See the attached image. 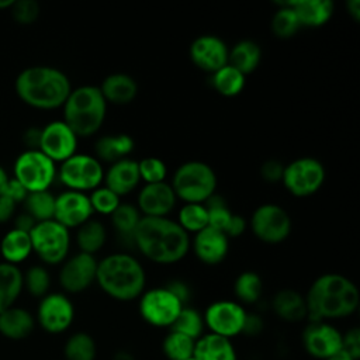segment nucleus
<instances>
[{
	"label": "nucleus",
	"mask_w": 360,
	"mask_h": 360,
	"mask_svg": "<svg viewBox=\"0 0 360 360\" xmlns=\"http://www.w3.org/2000/svg\"><path fill=\"white\" fill-rule=\"evenodd\" d=\"M136 249L158 264H173L190 250V235L169 217H142L132 236Z\"/></svg>",
	"instance_id": "f257e3e1"
},
{
	"label": "nucleus",
	"mask_w": 360,
	"mask_h": 360,
	"mask_svg": "<svg viewBox=\"0 0 360 360\" xmlns=\"http://www.w3.org/2000/svg\"><path fill=\"white\" fill-rule=\"evenodd\" d=\"M304 297L309 321L328 322L350 316L360 302L357 285L339 273H325L316 277Z\"/></svg>",
	"instance_id": "f03ea898"
},
{
	"label": "nucleus",
	"mask_w": 360,
	"mask_h": 360,
	"mask_svg": "<svg viewBox=\"0 0 360 360\" xmlns=\"http://www.w3.org/2000/svg\"><path fill=\"white\" fill-rule=\"evenodd\" d=\"M15 93L28 105L41 110L62 107L72 84L58 68L37 65L21 70L15 79Z\"/></svg>",
	"instance_id": "7ed1b4c3"
},
{
	"label": "nucleus",
	"mask_w": 360,
	"mask_h": 360,
	"mask_svg": "<svg viewBox=\"0 0 360 360\" xmlns=\"http://www.w3.org/2000/svg\"><path fill=\"white\" fill-rule=\"evenodd\" d=\"M96 283L108 297L117 301H132L145 291L146 273L135 256L115 252L98 260Z\"/></svg>",
	"instance_id": "20e7f679"
},
{
	"label": "nucleus",
	"mask_w": 360,
	"mask_h": 360,
	"mask_svg": "<svg viewBox=\"0 0 360 360\" xmlns=\"http://www.w3.org/2000/svg\"><path fill=\"white\" fill-rule=\"evenodd\" d=\"M63 121L77 138H87L98 132L107 114V101L100 87L83 84L70 90L62 105Z\"/></svg>",
	"instance_id": "39448f33"
},
{
	"label": "nucleus",
	"mask_w": 360,
	"mask_h": 360,
	"mask_svg": "<svg viewBox=\"0 0 360 360\" xmlns=\"http://www.w3.org/2000/svg\"><path fill=\"white\" fill-rule=\"evenodd\" d=\"M217 174L214 169L201 160L181 163L173 173L170 186L183 202L204 204L217 190Z\"/></svg>",
	"instance_id": "423d86ee"
},
{
	"label": "nucleus",
	"mask_w": 360,
	"mask_h": 360,
	"mask_svg": "<svg viewBox=\"0 0 360 360\" xmlns=\"http://www.w3.org/2000/svg\"><path fill=\"white\" fill-rule=\"evenodd\" d=\"M56 176L68 190L93 191L101 186L104 179L103 163L93 155L75 153L60 163Z\"/></svg>",
	"instance_id": "0eeeda50"
},
{
	"label": "nucleus",
	"mask_w": 360,
	"mask_h": 360,
	"mask_svg": "<svg viewBox=\"0 0 360 360\" xmlns=\"http://www.w3.org/2000/svg\"><path fill=\"white\" fill-rule=\"evenodd\" d=\"M326 170L321 160L312 156L297 158L284 165L281 183L295 197H309L325 183Z\"/></svg>",
	"instance_id": "6e6552de"
},
{
	"label": "nucleus",
	"mask_w": 360,
	"mask_h": 360,
	"mask_svg": "<svg viewBox=\"0 0 360 360\" xmlns=\"http://www.w3.org/2000/svg\"><path fill=\"white\" fill-rule=\"evenodd\" d=\"M32 252L46 264L62 263L69 253L70 233L69 229L56 222L48 219L37 222L30 232Z\"/></svg>",
	"instance_id": "1a4fd4ad"
},
{
	"label": "nucleus",
	"mask_w": 360,
	"mask_h": 360,
	"mask_svg": "<svg viewBox=\"0 0 360 360\" xmlns=\"http://www.w3.org/2000/svg\"><path fill=\"white\" fill-rule=\"evenodd\" d=\"M56 177V166L38 149H27L14 162V179L31 191L48 190Z\"/></svg>",
	"instance_id": "9d476101"
},
{
	"label": "nucleus",
	"mask_w": 360,
	"mask_h": 360,
	"mask_svg": "<svg viewBox=\"0 0 360 360\" xmlns=\"http://www.w3.org/2000/svg\"><path fill=\"white\" fill-rule=\"evenodd\" d=\"M249 226L259 240L276 245L290 236L292 222L290 214L281 205L266 202L252 212Z\"/></svg>",
	"instance_id": "9b49d317"
},
{
	"label": "nucleus",
	"mask_w": 360,
	"mask_h": 360,
	"mask_svg": "<svg viewBox=\"0 0 360 360\" xmlns=\"http://www.w3.org/2000/svg\"><path fill=\"white\" fill-rule=\"evenodd\" d=\"M183 307L166 287L145 290L138 304L141 318L156 328H170Z\"/></svg>",
	"instance_id": "f8f14e48"
},
{
	"label": "nucleus",
	"mask_w": 360,
	"mask_h": 360,
	"mask_svg": "<svg viewBox=\"0 0 360 360\" xmlns=\"http://www.w3.org/2000/svg\"><path fill=\"white\" fill-rule=\"evenodd\" d=\"M246 314V309L238 301L218 300L205 308L202 319L210 333L232 339L242 333Z\"/></svg>",
	"instance_id": "ddd939ff"
},
{
	"label": "nucleus",
	"mask_w": 360,
	"mask_h": 360,
	"mask_svg": "<svg viewBox=\"0 0 360 360\" xmlns=\"http://www.w3.org/2000/svg\"><path fill=\"white\" fill-rule=\"evenodd\" d=\"M75 319V307L63 292H48L39 301L37 321L48 333L68 330Z\"/></svg>",
	"instance_id": "4468645a"
},
{
	"label": "nucleus",
	"mask_w": 360,
	"mask_h": 360,
	"mask_svg": "<svg viewBox=\"0 0 360 360\" xmlns=\"http://www.w3.org/2000/svg\"><path fill=\"white\" fill-rule=\"evenodd\" d=\"M77 136L63 120H55L41 128L38 150L52 162L62 163L76 153Z\"/></svg>",
	"instance_id": "2eb2a0df"
},
{
	"label": "nucleus",
	"mask_w": 360,
	"mask_h": 360,
	"mask_svg": "<svg viewBox=\"0 0 360 360\" xmlns=\"http://www.w3.org/2000/svg\"><path fill=\"white\" fill-rule=\"evenodd\" d=\"M98 260L93 255L79 252L62 262L59 284L66 292H82L96 283Z\"/></svg>",
	"instance_id": "dca6fc26"
},
{
	"label": "nucleus",
	"mask_w": 360,
	"mask_h": 360,
	"mask_svg": "<svg viewBox=\"0 0 360 360\" xmlns=\"http://www.w3.org/2000/svg\"><path fill=\"white\" fill-rule=\"evenodd\" d=\"M305 352L318 360H326L342 349V332L326 321H309L302 332Z\"/></svg>",
	"instance_id": "f3484780"
},
{
	"label": "nucleus",
	"mask_w": 360,
	"mask_h": 360,
	"mask_svg": "<svg viewBox=\"0 0 360 360\" xmlns=\"http://www.w3.org/2000/svg\"><path fill=\"white\" fill-rule=\"evenodd\" d=\"M93 208L87 193L65 190L55 197L53 219L65 228H79L91 219Z\"/></svg>",
	"instance_id": "a211bd4d"
},
{
	"label": "nucleus",
	"mask_w": 360,
	"mask_h": 360,
	"mask_svg": "<svg viewBox=\"0 0 360 360\" xmlns=\"http://www.w3.org/2000/svg\"><path fill=\"white\" fill-rule=\"evenodd\" d=\"M229 48L225 41L214 34L197 37L188 49L191 62L201 70L214 73L228 63Z\"/></svg>",
	"instance_id": "6ab92c4d"
},
{
	"label": "nucleus",
	"mask_w": 360,
	"mask_h": 360,
	"mask_svg": "<svg viewBox=\"0 0 360 360\" xmlns=\"http://www.w3.org/2000/svg\"><path fill=\"white\" fill-rule=\"evenodd\" d=\"M177 197L167 181L145 184L136 197V208L142 217H167L174 205Z\"/></svg>",
	"instance_id": "aec40b11"
},
{
	"label": "nucleus",
	"mask_w": 360,
	"mask_h": 360,
	"mask_svg": "<svg viewBox=\"0 0 360 360\" xmlns=\"http://www.w3.org/2000/svg\"><path fill=\"white\" fill-rule=\"evenodd\" d=\"M190 248H193L200 262L212 266L225 260L229 250V239L224 232L205 226L190 239Z\"/></svg>",
	"instance_id": "412c9836"
},
{
	"label": "nucleus",
	"mask_w": 360,
	"mask_h": 360,
	"mask_svg": "<svg viewBox=\"0 0 360 360\" xmlns=\"http://www.w3.org/2000/svg\"><path fill=\"white\" fill-rule=\"evenodd\" d=\"M103 181L104 186L114 191L118 197L132 193L141 181L138 160L125 158L111 163L110 167L104 170Z\"/></svg>",
	"instance_id": "4be33fe9"
},
{
	"label": "nucleus",
	"mask_w": 360,
	"mask_h": 360,
	"mask_svg": "<svg viewBox=\"0 0 360 360\" xmlns=\"http://www.w3.org/2000/svg\"><path fill=\"white\" fill-rule=\"evenodd\" d=\"M98 87L107 104L108 103H112L117 105L129 104L138 94L136 80L131 75L122 73V72H117L105 76L101 86Z\"/></svg>",
	"instance_id": "5701e85b"
},
{
	"label": "nucleus",
	"mask_w": 360,
	"mask_h": 360,
	"mask_svg": "<svg viewBox=\"0 0 360 360\" xmlns=\"http://www.w3.org/2000/svg\"><path fill=\"white\" fill-rule=\"evenodd\" d=\"M288 6L295 11L301 27H322L333 14V3L330 0H287Z\"/></svg>",
	"instance_id": "b1692460"
},
{
	"label": "nucleus",
	"mask_w": 360,
	"mask_h": 360,
	"mask_svg": "<svg viewBox=\"0 0 360 360\" xmlns=\"http://www.w3.org/2000/svg\"><path fill=\"white\" fill-rule=\"evenodd\" d=\"M273 312L285 322H300L308 318L305 297L292 288L277 291L271 300Z\"/></svg>",
	"instance_id": "393cba45"
},
{
	"label": "nucleus",
	"mask_w": 360,
	"mask_h": 360,
	"mask_svg": "<svg viewBox=\"0 0 360 360\" xmlns=\"http://www.w3.org/2000/svg\"><path fill=\"white\" fill-rule=\"evenodd\" d=\"M193 356L195 360H238L236 349L231 339L210 332L195 340Z\"/></svg>",
	"instance_id": "a878e982"
},
{
	"label": "nucleus",
	"mask_w": 360,
	"mask_h": 360,
	"mask_svg": "<svg viewBox=\"0 0 360 360\" xmlns=\"http://www.w3.org/2000/svg\"><path fill=\"white\" fill-rule=\"evenodd\" d=\"M135 148V142L128 134H108L100 136L94 143V156L103 163H114L128 158Z\"/></svg>",
	"instance_id": "bb28decb"
},
{
	"label": "nucleus",
	"mask_w": 360,
	"mask_h": 360,
	"mask_svg": "<svg viewBox=\"0 0 360 360\" xmlns=\"http://www.w3.org/2000/svg\"><path fill=\"white\" fill-rule=\"evenodd\" d=\"M34 326V316L24 308L13 305L0 312V333L8 339H25L31 335Z\"/></svg>",
	"instance_id": "cd10ccee"
},
{
	"label": "nucleus",
	"mask_w": 360,
	"mask_h": 360,
	"mask_svg": "<svg viewBox=\"0 0 360 360\" xmlns=\"http://www.w3.org/2000/svg\"><path fill=\"white\" fill-rule=\"evenodd\" d=\"M262 60V48L253 39L238 41L228 52V63L245 76L255 72Z\"/></svg>",
	"instance_id": "c85d7f7f"
},
{
	"label": "nucleus",
	"mask_w": 360,
	"mask_h": 360,
	"mask_svg": "<svg viewBox=\"0 0 360 360\" xmlns=\"http://www.w3.org/2000/svg\"><path fill=\"white\" fill-rule=\"evenodd\" d=\"M22 271L17 264L0 263V312L13 307L22 290Z\"/></svg>",
	"instance_id": "c756f323"
},
{
	"label": "nucleus",
	"mask_w": 360,
	"mask_h": 360,
	"mask_svg": "<svg viewBox=\"0 0 360 360\" xmlns=\"http://www.w3.org/2000/svg\"><path fill=\"white\" fill-rule=\"evenodd\" d=\"M32 252L31 238L28 232L20 229H10L0 242V253L4 257V262L17 264L25 260Z\"/></svg>",
	"instance_id": "7c9ffc66"
},
{
	"label": "nucleus",
	"mask_w": 360,
	"mask_h": 360,
	"mask_svg": "<svg viewBox=\"0 0 360 360\" xmlns=\"http://www.w3.org/2000/svg\"><path fill=\"white\" fill-rule=\"evenodd\" d=\"M107 240V229L98 219H89L77 228L76 243L80 252L87 255H96Z\"/></svg>",
	"instance_id": "2f4dec72"
},
{
	"label": "nucleus",
	"mask_w": 360,
	"mask_h": 360,
	"mask_svg": "<svg viewBox=\"0 0 360 360\" xmlns=\"http://www.w3.org/2000/svg\"><path fill=\"white\" fill-rule=\"evenodd\" d=\"M211 84L214 90L221 96L235 97L243 90L246 84V76L236 68L226 63L224 68L211 75Z\"/></svg>",
	"instance_id": "473e14b6"
},
{
	"label": "nucleus",
	"mask_w": 360,
	"mask_h": 360,
	"mask_svg": "<svg viewBox=\"0 0 360 360\" xmlns=\"http://www.w3.org/2000/svg\"><path fill=\"white\" fill-rule=\"evenodd\" d=\"M263 292L262 277L252 270L242 271L233 281V294L239 304H255Z\"/></svg>",
	"instance_id": "72a5a7b5"
},
{
	"label": "nucleus",
	"mask_w": 360,
	"mask_h": 360,
	"mask_svg": "<svg viewBox=\"0 0 360 360\" xmlns=\"http://www.w3.org/2000/svg\"><path fill=\"white\" fill-rule=\"evenodd\" d=\"M55 197L49 190L31 191L24 198L25 212L30 214L37 222L53 219Z\"/></svg>",
	"instance_id": "f704fd0d"
},
{
	"label": "nucleus",
	"mask_w": 360,
	"mask_h": 360,
	"mask_svg": "<svg viewBox=\"0 0 360 360\" xmlns=\"http://www.w3.org/2000/svg\"><path fill=\"white\" fill-rule=\"evenodd\" d=\"M276 4L278 6V8L271 17V31L277 38H291L301 28L300 20L287 1H276Z\"/></svg>",
	"instance_id": "c9c22d12"
},
{
	"label": "nucleus",
	"mask_w": 360,
	"mask_h": 360,
	"mask_svg": "<svg viewBox=\"0 0 360 360\" xmlns=\"http://www.w3.org/2000/svg\"><path fill=\"white\" fill-rule=\"evenodd\" d=\"M142 218V214L136 208V205L129 202H121L115 211L111 214V224L115 232L125 239H131L134 232Z\"/></svg>",
	"instance_id": "e433bc0d"
},
{
	"label": "nucleus",
	"mask_w": 360,
	"mask_h": 360,
	"mask_svg": "<svg viewBox=\"0 0 360 360\" xmlns=\"http://www.w3.org/2000/svg\"><path fill=\"white\" fill-rule=\"evenodd\" d=\"M65 360H96L97 346L86 332L72 333L63 346Z\"/></svg>",
	"instance_id": "4c0bfd02"
},
{
	"label": "nucleus",
	"mask_w": 360,
	"mask_h": 360,
	"mask_svg": "<svg viewBox=\"0 0 360 360\" xmlns=\"http://www.w3.org/2000/svg\"><path fill=\"white\" fill-rule=\"evenodd\" d=\"M177 224L190 235L208 226V212L204 204L184 202L177 214Z\"/></svg>",
	"instance_id": "58836bf2"
},
{
	"label": "nucleus",
	"mask_w": 360,
	"mask_h": 360,
	"mask_svg": "<svg viewBox=\"0 0 360 360\" xmlns=\"http://www.w3.org/2000/svg\"><path fill=\"white\" fill-rule=\"evenodd\" d=\"M169 329L183 333L191 338L193 340H197L200 336L204 335V329H205L202 314L193 307L184 305L180 314L177 315L176 321Z\"/></svg>",
	"instance_id": "ea45409f"
},
{
	"label": "nucleus",
	"mask_w": 360,
	"mask_h": 360,
	"mask_svg": "<svg viewBox=\"0 0 360 360\" xmlns=\"http://www.w3.org/2000/svg\"><path fill=\"white\" fill-rule=\"evenodd\" d=\"M194 345L195 340L191 338L174 330H169L162 342V352L169 360H186L193 356Z\"/></svg>",
	"instance_id": "a19ab883"
},
{
	"label": "nucleus",
	"mask_w": 360,
	"mask_h": 360,
	"mask_svg": "<svg viewBox=\"0 0 360 360\" xmlns=\"http://www.w3.org/2000/svg\"><path fill=\"white\" fill-rule=\"evenodd\" d=\"M204 205L208 212V226L215 228L225 233V229L233 215V212L228 207L225 198L215 193L204 202Z\"/></svg>",
	"instance_id": "79ce46f5"
},
{
	"label": "nucleus",
	"mask_w": 360,
	"mask_h": 360,
	"mask_svg": "<svg viewBox=\"0 0 360 360\" xmlns=\"http://www.w3.org/2000/svg\"><path fill=\"white\" fill-rule=\"evenodd\" d=\"M49 285L51 276L44 266L35 264L31 266L25 273H22V287H25L32 297L42 298L48 294Z\"/></svg>",
	"instance_id": "37998d69"
},
{
	"label": "nucleus",
	"mask_w": 360,
	"mask_h": 360,
	"mask_svg": "<svg viewBox=\"0 0 360 360\" xmlns=\"http://www.w3.org/2000/svg\"><path fill=\"white\" fill-rule=\"evenodd\" d=\"M89 200L93 212H98L103 215H111L115 211V208L121 204V197H118L105 186H98L97 188L90 191Z\"/></svg>",
	"instance_id": "c03bdc74"
},
{
	"label": "nucleus",
	"mask_w": 360,
	"mask_h": 360,
	"mask_svg": "<svg viewBox=\"0 0 360 360\" xmlns=\"http://www.w3.org/2000/svg\"><path fill=\"white\" fill-rule=\"evenodd\" d=\"M138 170L141 181H145V184L166 181L167 177V167L165 162L155 156H148L138 160Z\"/></svg>",
	"instance_id": "a18cd8bd"
},
{
	"label": "nucleus",
	"mask_w": 360,
	"mask_h": 360,
	"mask_svg": "<svg viewBox=\"0 0 360 360\" xmlns=\"http://www.w3.org/2000/svg\"><path fill=\"white\" fill-rule=\"evenodd\" d=\"M11 15L18 24H32L39 15V4L35 0H14L11 7Z\"/></svg>",
	"instance_id": "49530a36"
},
{
	"label": "nucleus",
	"mask_w": 360,
	"mask_h": 360,
	"mask_svg": "<svg viewBox=\"0 0 360 360\" xmlns=\"http://www.w3.org/2000/svg\"><path fill=\"white\" fill-rule=\"evenodd\" d=\"M260 176L267 183H280L284 172V163H281L277 159H267L260 166Z\"/></svg>",
	"instance_id": "de8ad7c7"
},
{
	"label": "nucleus",
	"mask_w": 360,
	"mask_h": 360,
	"mask_svg": "<svg viewBox=\"0 0 360 360\" xmlns=\"http://www.w3.org/2000/svg\"><path fill=\"white\" fill-rule=\"evenodd\" d=\"M342 349L352 354L356 360L360 359V329L357 326L342 333Z\"/></svg>",
	"instance_id": "09e8293b"
},
{
	"label": "nucleus",
	"mask_w": 360,
	"mask_h": 360,
	"mask_svg": "<svg viewBox=\"0 0 360 360\" xmlns=\"http://www.w3.org/2000/svg\"><path fill=\"white\" fill-rule=\"evenodd\" d=\"M264 328V322L263 318L257 314L253 312H248L245 322H243V328H242V333L248 335V336H257L259 333H262Z\"/></svg>",
	"instance_id": "8fccbe9b"
},
{
	"label": "nucleus",
	"mask_w": 360,
	"mask_h": 360,
	"mask_svg": "<svg viewBox=\"0 0 360 360\" xmlns=\"http://www.w3.org/2000/svg\"><path fill=\"white\" fill-rule=\"evenodd\" d=\"M183 305H187V302L190 301L191 297V291L190 287L181 281V280H170L166 285H165Z\"/></svg>",
	"instance_id": "3c124183"
},
{
	"label": "nucleus",
	"mask_w": 360,
	"mask_h": 360,
	"mask_svg": "<svg viewBox=\"0 0 360 360\" xmlns=\"http://www.w3.org/2000/svg\"><path fill=\"white\" fill-rule=\"evenodd\" d=\"M3 194L7 195L8 198H11L14 202H22L24 198L27 197L28 191L24 188V186L18 180H15L13 177V179H8Z\"/></svg>",
	"instance_id": "603ef678"
},
{
	"label": "nucleus",
	"mask_w": 360,
	"mask_h": 360,
	"mask_svg": "<svg viewBox=\"0 0 360 360\" xmlns=\"http://www.w3.org/2000/svg\"><path fill=\"white\" fill-rule=\"evenodd\" d=\"M246 219L242 217V215H238V214H233L226 229H225V235L228 236V239L231 238H238L245 231H246Z\"/></svg>",
	"instance_id": "864d4df0"
},
{
	"label": "nucleus",
	"mask_w": 360,
	"mask_h": 360,
	"mask_svg": "<svg viewBox=\"0 0 360 360\" xmlns=\"http://www.w3.org/2000/svg\"><path fill=\"white\" fill-rule=\"evenodd\" d=\"M15 205L17 202H14L11 198L0 194V222H6L14 215Z\"/></svg>",
	"instance_id": "5fc2aeb1"
},
{
	"label": "nucleus",
	"mask_w": 360,
	"mask_h": 360,
	"mask_svg": "<svg viewBox=\"0 0 360 360\" xmlns=\"http://www.w3.org/2000/svg\"><path fill=\"white\" fill-rule=\"evenodd\" d=\"M35 224H37V221L30 214H27L25 211L18 214L14 219V228L20 229V231H24V232H28V233L35 226Z\"/></svg>",
	"instance_id": "6e6d98bb"
},
{
	"label": "nucleus",
	"mask_w": 360,
	"mask_h": 360,
	"mask_svg": "<svg viewBox=\"0 0 360 360\" xmlns=\"http://www.w3.org/2000/svg\"><path fill=\"white\" fill-rule=\"evenodd\" d=\"M41 129L39 128H28L24 134V142L28 145V149H38L39 145Z\"/></svg>",
	"instance_id": "4d7b16f0"
},
{
	"label": "nucleus",
	"mask_w": 360,
	"mask_h": 360,
	"mask_svg": "<svg viewBox=\"0 0 360 360\" xmlns=\"http://www.w3.org/2000/svg\"><path fill=\"white\" fill-rule=\"evenodd\" d=\"M346 10H347L349 15L356 22H359V20H360V1L359 0H349V1H346Z\"/></svg>",
	"instance_id": "13d9d810"
},
{
	"label": "nucleus",
	"mask_w": 360,
	"mask_h": 360,
	"mask_svg": "<svg viewBox=\"0 0 360 360\" xmlns=\"http://www.w3.org/2000/svg\"><path fill=\"white\" fill-rule=\"evenodd\" d=\"M112 360H136V359H135V356L129 350L121 349V350H117L112 354Z\"/></svg>",
	"instance_id": "bf43d9fd"
},
{
	"label": "nucleus",
	"mask_w": 360,
	"mask_h": 360,
	"mask_svg": "<svg viewBox=\"0 0 360 360\" xmlns=\"http://www.w3.org/2000/svg\"><path fill=\"white\" fill-rule=\"evenodd\" d=\"M326 360H356V359H354L352 354H349L346 350L340 349V350L336 352L335 354L329 356Z\"/></svg>",
	"instance_id": "052dcab7"
},
{
	"label": "nucleus",
	"mask_w": 360,
	"mask_h": 360,
	"mask_svg": "<svg viewBox=\"0 0 360 360\" xmlns=\"http://www.w3.org/2000/svg\"><path fill=\"white\" fill-rule=\"evenodd\" d=\"M8 176H7V173H6V170L0 166V194H3V191H4V187H6V184H7V181H8Z\"/></svg>",
	"instance_id": "680f3d73"
},
{
	"label": "nucleus",
	"mask_w": 360,
	"mask_h": 360,
	"mask_svg": "<svg viewBox=\"0 0 360 360\" xmlns=\"http://www.w3.org/2000/svg\"><path fill=\"white\" fill-rule=\"evenodd\" d=\"M14 0H0V8H10Z\"/></svg>",
	"instance_id": "e2e57ef3"
},
{
	"label": "nucleus",
	"mask_w": 360,
	"mask_h": 360,
	"mask_svg": "<svg viewBox=\"0 0 360 360\" xmlns=\"http://www.w3.org/2000/svg\"><path fill=\"white\" fill-rule=\"evenodd\" d=\"M186 360H195V359H194V356H191V357H188V359H186Z\"/></svg>",
	"instance_id": "0e129e2a"
}]
</instances>
